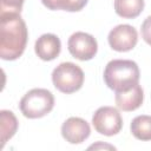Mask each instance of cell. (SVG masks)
Masks as SVG:
<instances>
[{"label":"cell","instance_id":"8992f818","mask_svg":"<svg viewBox=\"0 0 151 151\" xmlns=\"http://www.w3.org/2000/svg\"><path fill=\"white\" fill-rule=\"evenodd\" d=\"M67 48L73 58L86 61L97 54L98 44L93 35L85 32H76L68 38Z\"/></svg>","mask_w":151,"mask_h":151},{"label":"cell","instance_id":"3957f363","mask_svg":"<svg viewBox=\"0 0 151 151\" xmlns=\"http://www.w3.org/2000/svg\"><path fill=\"white\" fill-rule=\"evenodd\" d=\"M19 107L26 118H41L53 110L54 97L46 88H33L21 98Z\"/></svg>","mask_w":151,"mask_h":151},{"label":"cell","instance_id":"30bf717a","mask_svg":"<svg viewBox=\"0 0 151 151\" xmlns=\"http://www.w3.org/2000/svg\"><path fill=\"white\" fill-rule=\"evenodd\" d=\"M114 100L119 110L125 111V112L134 111L138 107H140L143 104V100H144L143 88L139 84H136L134 86H132L131 88L126 91L116 92Z\"/></svg>","mask_w":151,"mask_h":151},{"label":"cell","instance_id":"9c48e42d","mask_svg":"<svg viewBox=\"0 0 151 151\" xmlns=\"http://www.w3.org/2000/svg\"><path fill=\"white\" fill-rule=\"evenodd\" d=\"M37 55L45 61H51L55 59L61 50L60 39L52 33H45L38 38L34 46Z\"/></svg>","mask_w":151,"mask_h":151},{"label":"cell","instance_id":"5b68a950","mask_svg":"<svg viewBox=\"0 0 151 151\" xmlns=\"http://www.w3.org/2000/svg\"><path fill=\"white\" fill-rule=\"evenodd\" d=\"M92 124L98 133L104 136H114L120 132L123 127V119L116 107L101 106L94 112Z\"/></svg>","mask_w":151,"mask_h":151},{"label":"cell","instance_id":"6da1fadb","mask_svg":"<svg viewBox=\"0 0 151 151\" xmlns=\"http://www.w3.org/2000/svg\"><path fill=\"white\" fill-rule=\"evenodd\" d=\"M28 32L20 13L0 14V57L4 60H15L24 53Z\"/></svg>","mask_w":151,"mask_h":151},{"label":"cell","instance_id":"2e32d148","mask_svg":"<svg viewBox=\"0 0 151 151\" xmlns=\"http://www.w3.org/2000/svg\"><path fill=\"white\" fill-rule=\"evenodd\" d=\"M140 32H142V38L143 40L149 44L151 46V15L147 17L143 24H142V28H140Z\"/></svg>","mask_w":151,"mask_h":151},{"label":"cell","instance_id":"7a4b0ae2","mask_svg":"<svg viewBox=\"0 0 151 151\" xmlns=\"http://www.w3.org/2000/svg\"><path fill=\"white\" fill-rule=\"evenodd\" d=\"M139 67L132 60L113 59L104 70V81L114 92L126 91L139 83Z\"/></svg>","mask_w":151,"mask_h":151},{"label":"cell","instance_id":"8fae6325","mask_svg":"<svg viewBox=\"0 0 151 151\" xmlns=\"http://www.w3.org/2000/svg\"><path fill=\"white\" fill-rule=\"evenodd\" d=\"M143 9L144 0H114V11L122 18L134 19Z\"/></svg>","mask_w":151,"mask_h":151},{"label":"cell","instance_id":"9a60e30c","mask_svg":"<svg viewBox=\"0 0 151 151\" xmlns=\"http://www.w3.org/2000/svg\"><path fill=\"white\" fill-rule=\"evenodd\" d=\"M24 0H0V14L20 13Z\"/></svg>","mask_w":151,"mask_h":151},{"label":"cell","instance_id":"ba28073f","mask_svg":"<svg viewBox=\"0 0 151 151\" xmlns=\"http://www.w3.org/2000/svg\"><path fill=\"white\" fill-rule=\"evenodd\" d=\"M91 127L86 120L79 117H70L61 125V136L71 144H80L88 138Z\"/></svg>","mask_w":151,"mask_h":151},{"label":"cell","instance_id":"52a82bcc","mask_svg":"<svg viewBox=\"0 0 151 151\" xmlns=\"http://www.w3.org/2000/svg\"><path fill=\"white\" fill-rule=\"evenodd\" d=\"M109 44L112 50L117 52L131 51L138 41V33L131 25H118L109 33Z\"/></svg>","mask_w":151,"mask_h":151},{"label":"cell","instance_id":"4fadbf2b","mask_svg":"<svg viewBox=\"0 0 151 151\" xmlns=\"http://www.w3.org/2000/svg\"><path fill=\"white\" fill-rule=\"evenodd\" d=\"M131 133L139 140H151V116H137L131 122Z\"/></svg>","mask_w":151,"mask_h":151},{"label":"cell","instance_id":"277c9868","mask_svg":"<svg viewBox=\"0 0 151 151\" xmlns=\"http://www.w3.org/2000/svg\"><path fill=\"white\" fill-rule=\"evenodd\" d=\"M52 81L57 90L70 94L81 88L84 84V72L73 63H61L53 70Z\"/></svg>","mask_w":151,"mask_h":151},{"label":"cell","instance_id":"e0dca14e","mask_svg":"<svg viewBox=\"0 0 151 151\" xmlns=\"http://www.w3.org/2000/svg\"><path fill=\"white\" fill-rule=\"evenodd\" d=\"M98 147H107V149H113V150L116 149V147H114V146H112V145H105V144L103 145L101 143H98V144H93V145H91L88 149H98Z\"/></svg>","mask_w":151,"mask_h":151},{"label":"cell","instance_id":"5bb4252c","mask_svg":"<svg viewBox=\"0 0 151 151\" xmlns=\"http://www.w3.org/2000/svg\"><path fill=\"white\" fill-rule=\"evenodd\" d=\"M88 0H41L42 5L52 11H67V12H78L81 11Z\"/></svg>","mask_w":151,"mask_h":151},{"label":"cell","instance_id":"7c38bea8","mask_svg":"<svg viewBox=\"0 0 151 151\" xmlns=\"http://www.w3.org/2000/svg\"><path fill=\"white\" fill-rule=\"evenodd\" d=\"M0 120H1V147H4L6 142L11 139L18 130V119L12 111L1 110Z\"/></svg>","mask_w":151,"mask_h":151}]
</instances>
